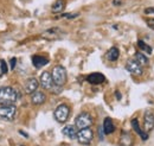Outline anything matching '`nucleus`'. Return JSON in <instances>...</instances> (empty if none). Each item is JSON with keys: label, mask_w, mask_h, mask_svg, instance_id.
I'll list each match as a JSON object with an SVG mask.
<instances>
[{"label": "nucleus", "mask_w": 154, "mask_h": 146, "mask_svg": "<svg viewBox=\"0 0 154 146\" xmlns=\"http://www.w3.org/2000/svg\"><path fill=\"white\" fill-rule=\"evenodd\" d=\"M18 100V91L12 87L0 88V106H12Z\"/></svg>", "instance_id": "obj_1"}, {"label": "nucleus", "mask_w": 154, "mask_h": 146, "mask_svg": "<svg viewBox=\"0 0 154 146\" xmlns=\"http://www.w3.org/2000/svg\"><path fill=\"white\" fill-rule=\"evenodd\" d=\"M52 78H54V82H55V86L57 87H63L66 82V78H68V75H66V69L63 67V65H56L54 69H52Z\"/></svg>", "instance_id": "obj_2"}, {"label": "nucleus", "mask_w": 154, "mask_h": 146, "mask_svg": "<svg viewBox=\"0 0 154 146\" xmlns=\"http://www.w3.org/2000/svg\"><path fill=\"white\" fill-rule=\"evenodd\" d=\"M69 114H70V108L65 103L59 105L57 108L55 110V112H54V116H55L56 121H58L59 124L66 122V120L69 119Z\"/></svg>", "instance_id": "obj_3"}, {"label": "nucleus", "mask_w": 154, "mask_h": 146, "mask_svg": "<svg viewBox=\"0 0 154 146\" xmlns=\"http://www.w3.org/2000/svg\"><path fill=\"white\" fill-rule=\"evenodd\" d=\"M17 116V107L12 106H0V120L12 121Z\"/></svg>", "instance_id": "obj_4"}, {"label": "nucleus", "mask_w": 154, "mask_h": 146, "mask_svg": "<svg viewBox=\"0 0 154 146\" xmlns=\"http://www.w3.org/2000/svg\"><path fill=\"white\" fill-rule=\"evenodd\" d=\"M94 138V132L90 127L82 128L77 132V140L82 145H89Z\"/></svg>", "instance_id": "obj_5"}, {"label": "nucleus", "mask_w": 154, "mask_h": 146, "mask_svg": "<svg viewBox=\"0 0 154 146\" xmlns=\"http://www.w3.org/2000/svg\"><path fill=\"white\" fill-rule=\"evenodd\" d=\"M93 118L89 113H81L79 115H77L75 119V125L78 129L82 128H88L93 125Z\"/></svg>", "instance_id": "obj_6"}, {"label": "nucleus", "mask_w": 154, "mask_h": 146, "mask_svg": "<svg viewBox=\"0 0 154 146\" xmlns=\"http://www.w3.org/2000/svg\"><path fill=\"white\" fill-rule=\"evenodd\" d=\"M39 83L42 86V88L46 89V90H51L54 88V78H52V75L49 73V71H43L40 75V78H39Z\"/></svg>", "instance_id": "obj_7"}, {"label": "nucleus", "mask_w": 154, "mask_h": 146, "mask_svg": "<svg viewBox=\"0 0 154 146\" xmlns=\"http://www.w3.org/2000/svg\"><path fill=\"white\" fill-rule=\"evenodd\" d=\"M126 69L133 75H136V76H140L142 75V67L135 61V59H131L126 63Z\"/></svg>", "instance_id": "obj_8"}, {"label": "nucleus", "mask_w": 154, "mask_h": 146, "mask_svg": "<svg viewBox=\"0 0 154 146\" xmlns=\"http://www.w3.org/2000/svg\"><path fill=\"white\" fill-rule=\"evenodd\" d=\"M38 87H39V82L37 81V78H35V77H31V78L26 80V82L24 84L25 93H27V94H33L35 91H37Z\"/></svg>", "instance_id": "obj_9"}, {"label": "nucleus", "mask_w": 154, "mask_h": 146, "mask_svg": "<svg viewBox=\"0 0 154 146\" xmlns=\"http://www.w3.org/2000/svg\"><path fill=\"white\" fill-rule=\"evenodd\" d=\"M143 127L146 132H149L154 128V114L152 112H146L143 116Z\"/></svg>", "instance_id": "obj_10"}, {"label": "nucleus", "mask_w": 154, "mask_h": 146, "mask_svg": "<svg viewBox=\"0 0 154 146\" xmlns=\"http://www.w3.org/2000/svg\"><path fill=\"white\" fill-rule=\"evenodd\" d=\"M87 81L90 83V84H101V83H103L104 81H106V77H104V75L101 73H93L90 74V75H88V77H87Z\"/></svg>", "instance_id": "obj_11"}, {"label": "nucleus", "mask_w": 154, "mask_h": 146, "mask_svg": "<svg viewBox=\"0 0 154 146\" xmlns=\"http://www.w3.org/2000/svg\"><path fill=\"white\" fill-rule=\"evenodd\" d=\"M46 100V95L43 91H35L33 94H31V102L35 106H40L45 102Z\"/></svg>", "instance_id": "obj_12"}, {"label": "nucleus", "mask_w": 154, "mask_h": 146, "mask_svg": "<svg viewBox=\"0 0 154 146\" xmlns=\"http://www.w3.org/2000/svg\"><path fill=\"white\" fill-rule=\"evenodd\" d=\"M76 125H66L65 127L62 129V133L68 137L69 139H75L77 138V129Z\"/></svg>", "instance_id": "obj_13"}, {"label": "nucleus", "mask_w": 154, "mask_h": 146, "mask_svg": "<svg viewBox=\"0 0 154 146\" xmlns=\"http://www.w3.org/2000/svg\"><path fill=\"white\" fill-rule=\"evenodd\" d=\"M32 64L35 65L36 69H40L42 67L46 65L49 63V59L46 57H43V56H39V55H35L32 56Z\"/></svg>", "instance_id": "obj_14"}, {"label": "nucleus", "mask_w": 154, "mask_h": 146, "mask_svg": "<svg viewBox=\"0 0 154 146\" xmlns=\"http://www.w3.org/2000/svg\"><path fill=\"white\" fill-rule=\"evenodd\" d=\"M132 127H133V129L141 137L142 140H147V139H148V133H146V132H143V131L141 129L137 119H133V120H132Z\"/></svg>", "instance_id": "obj_15"}, {"label": "nucleus", "mask_w": 154, "mask_h": 146, "mask_svg": "<svg viewBox=\"0 0 154 146\" xmlns=\"http://www.w3.org/2000/svg\"><path fill=\"white\" fill-rule=\"evenodd\" d=\"M102 127H103V131H104L106 134H112V133H114V131H115L114 122H113V120H112L110 118H106V119H104Z\"/></svg>", "instance_id": "obj_16"}, {"label": "nucleus", "mask_w": 154, "mask_h": 146, "mask_svg": "<svg viewBox=\"0 0 154 146\" xmlns=\"http://www.w3.org/2000/svg\"><path fill=\"white\" fill-rule=\"evenodd\" d=\"M120 145L121 146H133V138L129 133H122L120 138Z\"/></svg>", "instance_id": "obj_17"}, {"label": "nucleus", "mask_w": 154, "mask_h": 146, "mask_svg": "<svg viewBox=\"0 0 154 146\" xmlns=\"http://www.w3.org/2000/svg\"><path fill=\"white\" fill-rule=\"evenodd\" d=\"M135 61L143 68V67H147L149 64V61H148V57L143 55L142 52H136L135 54Z\"/></svg>", "instance_id": "obj_18"}, {"label": "nucleus", "mask_w": 154, "mask_h": 146, "mask_svg": "<svg viewBox=\"0 0 154 146\" xmlns=\"http://www.w3.org/2000/svg\"><path fill=\"white\" fill-rule=\"evenodd\" d=\"M64 8H65V1L64 0H56L51 7L54 13H60V12H63Z\"/></svg>", "instance_id": "obj_19"}, {"label": "nucleus", "mask_w": 154, "mask_h": 146, "mask_svg": "<svg viewBox=\"0 0 154 146\" xmlns=\"http://www.w3.org/2000/svg\"><path fill=\"white\" fill-rule=\"evenodd\" d=\"M119 56H120V51H119V49L115 48V46L110 48V50L107 52V58H108L110 62H115V61H117Z\"/></svg>", "instance_id": "obj_20"}, {"label": "nucleus", "mask_w": 154, "mask_h": 146, "mask_svg": "<svg viewBox=\"0 0 154 146\" xmlns=\"http://www.w3.org/2000/svg\"><path fill=\"white\" fill-rule=\"evenodd\" d=\"M137 45H139V48H140L141 50H143V51L148 52L149 55H151V54H152V51H153V50H152V48H151L149 45H147L143 40H137Z\"/></svg>", "instance_id": "obj_21"}, {"label": "nucleus", "mask_w": 154, "mask_h": 146, "mask_svg": "<svg viewBox=\"0 0 154 146\" xmlns=\"http://www.w3.org/2000/svg\"><path fill=\"white\" fill-rule=\"evenodd\" d=\"M8 71V68H7V63H6V61H4V59H0V77L4 75V74H6Z\"/></svg>", "instance_id": "obj_22"}, {"label": "nucleus", "mask_w": 154, "mask_h": 146, "mask_svg": "<svg viewBox=\"0 0 154 146\" xmlns=\"http://www.w3.org/2000/svg\"><path fill=\"white\" fill-rule=\"evenodd\" d=\"M79 14L78 13H74V14H69V13H64V14H62V17L63 18H68V19H74V18H77Z\"/></svg>", "instance_id": "obj_23"}, {"label": "nucleus", "mask_w": 154, "mask_h": 146, "mask_svg": "<svg viewBox=\"0 0 154 146\" xmlns=\"http://www.w3.org/2000/svg\"><path fill=\"white\" fill-rule=\"evenodd\" d=\"M146 24L151 27V29H153L154 30V18H148L146 19Z\"/></svg>", "instance_id": "obj_24"}, {"label": "nucleus", "mask_w": 154, "mask_h": 146, "mask_svg": "<svg viewBox=\"0 0 154 146\" xmlns=\"http://www.w3.org/2000/svg\"><path fill=\"white\" fill-rule=\"evenodd\" d=\"M10 63H11V69H14V68H16V64H17V58H16V57L11 58Z\"/></svg>", "instance_id": "obj_25"}, {"label": "nucleus", "mask_w": 154, "mask_h": 146, "mask_svg": "<svg viewBox=\"0 0 154 146\" xmlns=\"http://www.w3.org/2000/svg\"><path fill=\"white\" fill-rule=\"evenodd\" d=\"M145 13L146 14H152V13H154V7H147L145 10Z\"/></svg>", "instance_id": "obj_26"}, {"label": "nucleus", "mask_w": 154, "mask_h": 146, "mask_svg": "<svg viewBox=\"0 0 154 146\" xmlns=\"http://www.w3.org/2000/svg\"><path fill=\"white\" fill-rule=\"evenodd\" d=\"M113 4H114L115 6H119V5L121 4V0H113Z\"/></svg>", "instance_id": "obj_27"}, {"label": "nucleus", "mask_w": 154, "mask_h": 146, "mask_svg": "<svg viewBox=\"0 0 154 146\" xmlns=\"http://www.w3.org/2000/svg\"><path fill=\"white\" fill-rule=\"evenodd\" d=\"M19 133H20V134H21V135H24L25 138H29V135H27V134H26L25 132H23V131H19Z\"/></svg>", "instance_id": "obj_28"}, {"label": "nucleus", "mask_w": 154, "mask_h": 146, "mask_svg": "<svg viewBox=\"0 0 154 146\" xmlns=\"http://www.w3.org/2000/svg\"><path fill=\"white\" fill-rule=\"evenodd\" d=\"M116 97H117V100H121V93L116 91Z\"/></svg>", "instance_id": "obj_29"}, {"label": "nucleus", "mask_w": 154, "mask_h": 146, "mask_svg": "<svg viewBox=\"0 0 154 146\" xmlns=\"http://www.w3.org/2000/svg\"><path fill=\"white\" fill-rule=\"evenodd\" d=\"M19 146H25V145H19Z\"/></svg>", "instance_id": "obj_30"}]
</instances>
